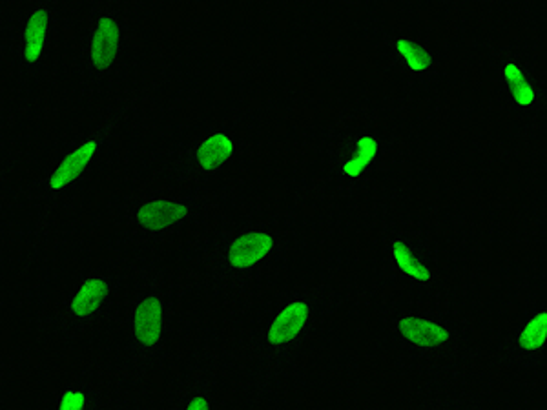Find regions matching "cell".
Listing matches in <instances>:
<instances>
[{"label":"cell","mask_w":547,"mask_h":410,"mask_svg":"<svg viewBox=\"0 0 547 410\" xmlns=\"http://www.w3.org/2000/svg\"><path fill=\"white\" fill-rule=\"evenodd\" d=\"M276 250V237L267 230H247L228 241L225 263L230 270L243 274L261 265Z\"/></svg>","instance_id":"obj_1"},{"label":"cell","mask_w":547,"mask_h":410,"mask_svg":"<svg viewBox=\"0 0 547 410\" xmlns=\"http://www.w3.org/2000/svg\"><path fill=\"white\" fill-rule=\"evenodd\" d=\"M312 305L307 299H292L279 308L265 330V341L270 349L281 350L296 343L309 327Z\"/></svg>","instance_id":"obj_2"},{"label":"cell","mask_w":547,"mask_h":410,"mask_svg":"<svg viewBox=\"0 0 547 410\" xmlns=\"http://www.w3.org/2000/svg\"><path fill=\"white\" fill-rule=\"evenodd\" d=\"M165 305L159 296L148 294L139 299L132 316V338L141 352H154L163 339Z\"/></svg>","instance_id":"obj_3"},{"label":"cell","mask_w":547,"mask_h":410,"mask_svg":"<svg viewBox=\"0 0 547 410\" xmlns=\"http://www.w3.org/2000/svg\"><path fill=\"white\" fill-rule=\"evenodd\" d=\"M190 216L188 206L176 199H155L135 210V225L146 232H165Z\"/></svg>","instance_id":"obj_4"},{"label":"cell","mask_w":547,"mask_h":410,"mask_svg":"<svg viewBox=\"0 0 547 410\" xmlns=\"http://www.w3.org/2000/svg\"><path fill=\"white\" fill-rule=\"evenodd\" d=\"M112 287L104 277H90L81 283L68 301V312L79 321L93 318L110 298Z\"/></svg>","instance_id":"obj_5"},{"label":"cell","mask_w":547,"mask_h":410,"mask_svg":"<svg viewBox=\"0 0 547 410\" xmlns=\"http://www.w3.org/2000/svg\"><path fill=\"white\" fill-rule=\"evenodd\" d=\"M121 48V28L112 17L97 22L90 41V62L95 70H106L114 64Z\"/></svg>","instance_id":"obj_6"},{"label":"cell","mask_w":547,"mask_h":410,"mask_svg":"<svg viewBox=\"0 0 547 410\" xmlns=\"http://www.w3.org/2000/svg\"><path fill=\"white\" fill-rule=\"evenodd\" d=\"M398 330L402 332L403 338L407 339L411 345L422 347V349H434L445 345L451 334L447 328L434 323L431 319L422 318H402L398 321Z\"/></svg>","instance_id":"obj_7"},{"label":"cell","mask_w":547,"mask_h":410,"mask_svg":"<svg viewBox=\"0 0 547 410\" xmlns=\"http://www.w3.org/2000/svg\"><path fill=\"white\" fill-rule=\"evenodd\" d=\"M95 152H97V143L86 141L79 148H75L72 154L66 155L50 177V188L59 192L62 188L72 185L73 181L83 174L84 168L92 163Z\"/></svg>","instance_id":"obj_8"},{"label":"cell","mask_w":547,"mask_h":410,"mask_svg":"<svg viewBox=\"0 0 547 410\" xmlns=\"http://www.w3.org/2000/svg\"><path fill=\"white\" fill-rule=\"evenodd\" d=\"M234 141L227 134H212L197 148V164L203 172H216L234 154Z\"/></svg>","instance_id":"obj_9"},{"label":"cell","mask_w":547,"mask_h":410,"mask_svg":"<svg viewBox=\"0 0 547 410\" xmlns=\"http://www.w3.org/2000/svg\"><path fill=\"white\" fill-rule=\"evenodd\" d=\"M48 24H50V17H48V11L46 10L33 11L30 19L26 22V28H24V59L31 62V64L41 59L46 37H48Z\"/></svg>","instance_id":"obj_10"},{"label":"cell","mask_w":547,"mask_h":410,"mask_svg":"<svg viewBox=\"0 0 547 410\" xmlns=\"http://www.w3.org/2000/svg\"><path fill=\"white\" fill-rule=\"evenodd\" d=\"M504 79H506L509 92L513 95V101H515L518 106L527 108V106H531V104L535 103L537 92H535V88L531 86V82L527 81L526 75L520 70L518 64H515V62H507L506 66H504Z\"/></svg>","instance_id":"obj_11"},{"label":"cell","mask_w":547,"mask_h":410,"mask_svg":"<svg viewBox=\"0 0 547 410\" xmlns=\"http://www.w3.org/2000/svg\"><path fill=\"white\" fill-rule=\"evenodd\" d=\"M391 254H393L396 267L400 268L405 276L413 277L422 283L431 279V270L425 267L418 257L414 256L413 250L403 241H394L391 245Z\"/></svg>","instance_id":"obj_12"},{"label":"cell","mask_w":547,"mask_h":410,"mask_svg":"<svg viewBox=\"0 0 547 410\" xmlns=\"http://www.w3.org/2000/svg\"><path fill=\"white\" fill-rule=\"evenodd\" d=\"M378 150H380L378 141L372 135H363L356 144V150L351 159L343 164V174L347 177H360L367 170V166L374 161Z\"/></svg>","instance_id":"obj_13"},{"label":"cell","mask_w":547,"mask_h":410,"mask_svg":"<svg viewBox=\"0 0 547 410\" xmlns=\"http://www.w3.org/2000/svg\"><path fill=\"white\" fill-rule=\"evenodd\" d=\"M394 48H396L398 55L402 57L403 62L407 64V68L413 70V72H425L433 64L431 53L427 52L424 46L416 44L411 39H405V37L398 39L394 42Z\"/></svg>","instance_id":"obj_14"},{"label":"cell","mask_w":547,"mask_h":410,"mask_svg":"<svg viewBox=\"0 0 547 410\" xmlns=\"http://www.w3.org/2000/svg\"><path fill=\"white\" fill-rule=\"evenodd\" d=\"M547 341V310L544 312H538L535 318L527 321L526 327L520 334V347L527 350V352H535V350L542 349L546 345Z\"/></svg>","instance_id":"obj_15"},{"label":"cell","mask_w":547,"mask_h":410,"mask_svg":"<svg viewBox=\"0 0 547 410\" xmlns=\"http://www.w3.org/2000/svg\"><path fill=\"white\" fill-rule=\"evenodd\" d=\"M90 409V400L88 394L83 389L70 387L64 390L61 398L57 401V409L55 410H88Z\"/></svg>","instance_id":"obj_16"},{"label":"cell","mask_w":547,"mask_h":410,"mask_svg":"<svg viewBox=\"0 0 547 410\" xmlns=\"http://www.w3.org/2000/svg\"><path fill=\"white\" fill-rule=\"evenodd\" d=\"M177 410H214L212 401L205 390H194L186 394Z\"/></svg>","instance_id":"obj_17"}]
</instances>
